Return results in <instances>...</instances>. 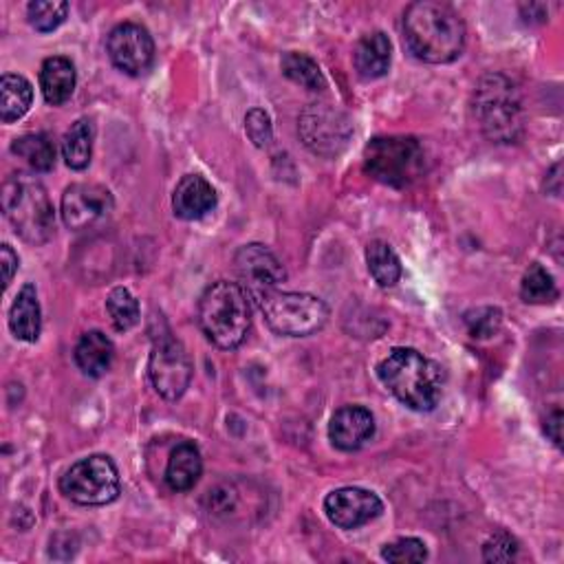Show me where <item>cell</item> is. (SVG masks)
<instances>
[{
	"mask_svg": "<svg viewBox=\"0 0 564 564\" xmlns=\"http://www.w3.org/2000/svg\"><path fill=\"white\" fill-rule=\"evenodd\" d=\"M404 40L428 64L454 62L465 47L463 19L439 0H419L404 12Z\"/></svg>",
	"mask_w": 564,
	"mask_h": 564,
	"instance_id": "6da1fadb",
	"label": "cell"
},
{
	"mask_svg": "<svg viewBox=\"0 0 564 564\" xmlns=\"http://www.w3.org/2000/svg\"><path fill=\"white\" fill-rule=\"evenodd\" d=\"M378 378L389 393L417 413L434 410L443 397V368L415 348H393L380 361Z\"/></svg>",
	"mask_w": 564,
	"mask_h": 564,
	"instance_id": "7a4b0ae2",
	"label": "cell"
},
{
	"mask_svg": "<svg viewBox=\"0 0 564 564\" xmlns=\"http://www.w3.org/2000/svg\"><path fill=\"white\" fill-rule=\"evenodd\" d=\"M199 327L206 338L223 348H238L252 327L249 296L238 282L219 280L210 285L199 301Z\"/></svg>",
	"mask_w": 564,
	"mask_h": 564,
	"instance_id": "3957f363",
	"label": "cell"
},
{
	"mask_svg": "<svg viewBox=\"0 0 564 564\" xmlns=\"http://www.w3.org/2000/svg\"><path fill=\"white\" fill-rule=\"evenodd\" d=\"M3 212L14 232L29 245H45L56 232V212L45 185L27 172L3 183Z\"/></svg>",
	"mask_w": 564,
	"mask_h": 564,
	"instance_id": "277c9868",
	"label": "cell"
},
{
	"mask_svg": "<svg viewBox=\"0 0 564 564\" xmlns=\"http://www.w3.org/2000/svg\"><path fill=\"white\" fill-rule=\"evenodd\" d=\"M475 118L494 144H514L523 135L520 90L505 73H488L475 88Z\"/></svg>",
	"mask_w": 564,
	"mask_h": 564,
	"instance_id": "5b68a950",
	"label": "cell"
},
{
	"mask_svg": "<svg viewBox=\"0 0 564 564\" xmlns=\"http://www.w3.org/2000/svg\"><path fill=\"white\" fill-rule=\"evenodd\" d=\"M426 168V152L415 137L387 135L375 137L364 148V170L384 185L408 187Z\"/></svg>",
	"mask_w": 564,
	"mask_h": 564,
	"instance_id": "8992f818",
	"label": "cell"
},
{
	"mask_svg": "<svg viewBox=\"0 0 564 564\" xmlns=\"http://www.w3.org/2000/svg\"><path fill=\"white\" fill-rule=\"evenodd\" d=\"M267 327L285 338H307L329 322V307L311 294L269 292L258 301Z\"/></svg>",
	"mask_w": 564,
	"mask_h": 564,
	"instance_id": "52a82bcc",
	"label": "cell"
},
{
	"mask_svg": "<svg viewBox=\"0 0 564 564\" xmlns=\"http://www.w3.org/2000/svg\"><path fill=\"white\" fill-rule=\"evenodd\" d=\"M60 492L84 507L109 505L122 492L118 465L107 454H90L66 469L60 479Z\"/></svg>",
	"mask_w": 564,
	"mask_h": 564,
	"instance_id": "ba28073f",
	"label": "cell"
},
{
	"mask_svg": "<svg viewBox=\"0 0 564 564\" xmlns=\"http://www.w3.org/2000/svg\"><path fill=\"white\" fill-rule=\"evenodd\" d=\"M298 133L314 155L331 159L346 150L353 137V124L338 107L318 102L303 111L298 120Z\"/></svg>",
	"mask_w": 564,
	"mask_h": 564,
	"instance_id": "9c48e42d",
	"label": "cell"
},
{
	"mask_svg": "<svg viewBox=\"0 0 564 564\" xmlns=\"http://www.w3.org/2000/svg\"><path fill=\"white\" fill-rule=\"evenodd\" d=\"M148 378L155 391L168 402L181 400L193 382L191 355H187L185 346L170 333L159 335L152 344L148 359Z\"/></svg>",
	"mask_w": 564,
	"mask_h": 564,
	"instance_id": "30bf717a",
	"label": "cell"
},
{
	"mask_svg": "<svg viewBox=\"0 0 564 564\" xmlns=\"http://www.w3.org/2000/svg\"><path fill=\"white\" fill-rule=\"evenodd\" d=\"M113 210L115 199L109 187L100 183H73L62 195V221L73 232L105 223Z\"/></svg>",
	"mask_w": 564,
	"mask_h": 564,
	"instance_id": "8fae6325",
	"label": "cell"
},
{
	"mask_svg": "<svg viewBox=\"0 0 564 564\" xmlns=\"http://www.w3.org/2000/svg\"><path fill=\"white\" fill-rule=\"evenodd\" d=\"M234 269L241 280V287L254 301H260L269 292H275L280 282L287 280L285 267H282V262L269 247L260 243H249L241 247L234 256Z\"/></svg>",
	"mask_w": 564,
	"mask_h": 564,
	"instance_id": "7c38bea8",
	"label": "cell"
},
{
	"mask_svg": "<svg viewBox=\"0 0 564 564\" xmlns=\"http://www.w3.org/2000/svg\"><path fill=\"white\" fill-rule=\"evenodd\" d=\"M107 51L111 62L126 75H142L155 62V42L146 27L122 23L109 34Z\"/></svg>",
	"mask_w": 564,
	"mask_h": 564,
	"instance_id": "4fadbf2b",
	"label": "cell"
},
{
	"mask_svg": "<svg viewBox=\"0 0 564 564\" xmlns=\"http://www.w3.org/2000/svg\"><path fill=\"white\" fill-rule=\"evenodd\" d=\"M327 518L340 529H357L384 512L378 494L361 488H342L324 499Z\"/></svg>",
	"mask_w": 564,
	"mask_h": 564,
	"instance_id": "5bb4252c",
	"label": "cell"
},
{
	"mask_svg": "<svg viewBox=\"0 0 564 564\" xmlns=\"http://www.w3.org/2000/svg\"><path fill=\"white\" fill-rule=\"evenodd\" d=\"M375 437V417L364 406L340 408L329 424V439L342 452H355Z\"/></svg>",
	"mask_w": 564,
	"mask_h": 564,
	"instance_id": "9a60e30c",
	"label": "cell"
},
{
	"mask_svg": "<svg viewBox=\"0 0 564 564\" xmlns=\"http://www.w3.org/2000/svg\"><path fill=\"white\" fill-rule=\"evenodd\" d=\"M217 191L201 174H185L172 195V210L183 221H199L217 208Z\"/></svg>",
	"mask_w": 564,
	"mask_h": 564,
	"instance_id": "2e32d148",
	"label": "cell"
},
{
	"mask_svg": "<svg viewBox=\"0 0 564 564\" xmlns=\"http://www.w3.org/2000/svg\"><path fill=\"white\" fill-rule=\"evenodd\" d=\"M204 475V458L193 441H181L168 458L165 483L172 492L193 490Z\"/></svg>",
	"mask_w": 564,
	"mask_h": 564,
	"instance_id": "e0dca14e",
	"label": "cell"
},
{
	"mask_svg": "<svg viewBox=\"0 0 564 564\" xmlns=\"http://www.w3.org/2000/svg\"><path fill=\"white\" fill-rule=\"evenodd\" d=\"M391 58H393V47L389 36L382 32H372L357 42L353 53V64L361 79H378L389 73Z\"/></svg>",
	"mask_w": 564,
	"mask_h": 564,
	"instance_id": "ac0fdd59",
	"label": "cell"
},
{
	"mask_svg": "<svg viewBox=\"0 0 564 564\" xmlns=\"http://www.w3.org/2000/svg\"><path fill=\"white\" fill-rule=\"evenodd\" d=\"M113 357H115V346L111 338H107L102 331L84 333L75 346L77 368L93 380L105 378L113 364Z\"/></svg>",
	"mask_w": 564,
	"mask_h": 564,
	"instance_id": "d6986e66",
	"label": "cell"
},
{
	"mask_svg": "<svg viewBox=\"0 0 564 564\" xmlns=\"http://www.w3.org/2000/svg\"><path fill=\"white\" fill-rule=\"evenodd\" d=\"M75 66L69 58L62 56H53L47 58L40 66V88L42 96L51 107H60L64 102L71 100L73 90H75Z\"/></svg>",
	"mask_w": 564,
	"mask_h": 564,
	"instance_id": "ffe728a7",
	"label": "cell"
},
{
	"mask_svg": "<svg viewBox=\"0 0 564 564\" xmlns=\"http://www.w3.org/2000/svg\"><path fill=\"white\" fill-rule=\"evenodd\" d=\"M10 329L23 342H36L40 338L42 311L38 303V292L32 282L19 292L10 309Z\"/></svg>",
	"mask_w": 564,
	"mask_h": 564,
	"instance_id": "44dd1931",
	"label": "cell"
},
{
	"mask_svg": "<svg viewBox=\"0 0 564 564\" xmlns=\"http://www.w3.org/2000/svg\"><path fill=\"white\" fill-rule=\"evenodd\" d=\"M34 102V86L27 77L5 73L0 79V120L5 124L19 122Z\"/></svg>",
	"mask_w": 564,
	"mask_h": 564,
	"instance_id": "7402d4cb",
	"label": "cell"
},
{
	"mask_svg": "<svg viewBox=\"0 0 564 564\" xmlns=\"http://www.w3.org/2000/svg\"><path fill=\"white\" fill-rule=\"evenodd\" d=\"M93 142H96V124L88 118L77 120L71 124L62 139V157L69 168L84 170L93 157Z\"/></svg>",
	"mask_w": 564,
	"mask_h": 564,
	"instance_id": "603a6c76",
	"label": "cell"
},
{
	"mask_svg": "<svg viewBox=\"0 0 564 564\" xmlns=\"http://www.w3.org/2000/svg\"><path fill=\"white\" fill-rule=\"evenodd\" d=\"M366 262L372 280L380 287L391 290L402 278V260L387 241H370L366 247Z\"/></svg>",
	"mask_w": 564,
	"mask_h": 564,
	"instance_id": "cb8c5ba5",
	"label": "cell"
},
{
	"mask_svg": "<svg viewBox=\"0 0 564 564\" xmlns=\"http://www.w3.org/2000/svg\"><path fill=\"white\" fill-rule=\"evenodd\" d=\"M12 152L19 155L34 172H49L56 165V146L45 133H29L14 139Z\"/></svg>",
	"mask_w": 564,
	"mask_h": 564,
	"instance_id": "d4e9b609",
	"label": "cell"
},
{
	"mask_svg": "<svg viewBox=\"0 0 564 564\" xmlns=\"http://www.w3.org/2000/svg\"><path fill=\"white\" fill-rule=\"evenodd\" d=\"M280 69L292 82L301 84L307 90L320 93L327 88V79H324L318 62L307 53H301V51L285 53L280 60Z\"/></svg>",
	"mask_w": 564,
	"mask_h": 564,
	"instance_id": "484cf974",
	"label": "cell"
},
{
	"mask_svg": "<svg viewBox=\"0 0 564 564\" xmlns=\"http://www.w3.org/2000/svg\"><path fill=\"white\" fill-rule=\"evenodd\" d=\"M520 298L529 305H549L557 298L555 280L540 262L529 265L525 271L520 282Z\"/></svg>",
	"mask_w": 564,
	"mask_h": 564,
	"instance_id": "4316f807",
	"label": "cell"
},
{
	"mask_svg": "<svg viewBox=\"0 0 564 564\" xmlns=\"http://www.w3.org/2000/svg\"><path fill=\"white\" fill-rule=\"evenodd\" d=\"M107 311L118 331H131L139 322V303L126 287H115L107 298Z\"/></svg>",
	"mask_w": 564,
	"mask_h": 564,
	"instance_id": "83f0119b",
	"label": "cell"
},
{
	"mask_svg": "<svg viewBox=\"0 0 564 564\" xmlns=\"http://www.w3.org/2000/svg\"><path fill=\"white\" fill-rule=\"evenodd\" d=\"M27 16L36 32L49 34L66 21L69 3H60V0H34L27 8Z\"/></svg>",
	"mask_w": 564,
	"mask_h": 564,
	"instance_id": "f1b7e54d",
	"label": "cell"
},
{
	"mask_svg": "<svg viewBox=\"0 0 564 564\" xmlns=\"http://www.w3.org/2000/svg\"><path fill=\"white\" fill-rule=\"evenodd\" d=\"M503 314L494 307H479L465 314L467 333L477 340H488L501 331Z\"/></svg>",
	"mask_w": 564,
	"mask_h": 564,
	"instance_id": "f546056e",
	"label": "cell"
},
{
	"mask_svg": "<svg viewBox=\"0 0 564 564\" xmlns=\"http://www.w3.org/2000/svg\"><path fill=\"white\" fill-rule=\"evenodd\" d=\"M382 557L395 564L424 562L428 557V549H426V542L419 538H400L382 549Z\"/></svg>",
	"mask_w": 564,
	"mask_h": 564,
	"instance_id": "4dcf8cb0",
	"label": "cell"
},
{
	"mask_svg": "<svg viewBox=\"0 0 564 564\" xmlns=\"http://www.w3.org/2000/svg\"><path fill=\"white\" fill-rule=\"evenodd\" d=\"M518 555V540L507 531L492 534L483 544L486 562H510Z\"/></svg>",
	"mask_w": 564,
	"mask_h": 564,
	"instance_id": "1f68e13d",
	"label": "cell"
},
{
	"mask_svg": "<svg viewBox=\"0 0 564 564\" xmlns=\"http://www.w3.org/2000/svg\"><path fill=\"white\" fill-rule=\"evenodd\" d=\"M245 133L256 148L269 146L273 139V128H271L269 115L262 109H252L245 115Z\"/></svg>",
	"mask_w": 564,
	"mask_h": 564,
	"instance_id": "d6a6232c",
	"label": "cell"
},
{
	"mask_svg": "<svg viewBox=\"0 0 564 564\" xmlns=\"http://www.w3.org/2000/svg\"><path fill=\"white\" fill-rule=\"evenodd\" d=\"M19 254L5 243L3 247H0V265H3V287L8 290L12 285L14 280V273L19 269Z\"/></svg>",
	"mask_w": 564,
	"mask_h": 564,
	"instance_id": "836d02e7",
	"label": "cell"
},
{
	"mask_svg": "<svg viewBox=\"0 0 564 564\" xmlns=\"http://www.w3.org/2000/svg\"><path fill=\"white\" fill-rule=\"evenodd\" d=\"M560 428H562V413H560V408H555V410H553L551 415H547V419H544V434L553 441L555 447L562 445V432H560Z\"/></svg>",
	"mask_w": 564,
	"mask_h": 564,
	"instance_id": "e575fe53",
	"label": "cell"
}]
</instances>
